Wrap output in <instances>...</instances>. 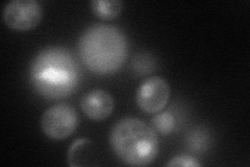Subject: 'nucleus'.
I'll list each match as a JSON object with an SVG mask.
<instances>
[{"instance_id":"7ed1b4c3","label":"nucleus","mask_w":250,"mask_h":167,"mask_svg":"<svg viewBox=\"0 0 250 167\" xmlns=\"http://www.w3.org/2000/svg\"><path fill=\"white\" fill-rule=\"evenodd\" d=\"M109 142L115 155L131 166L151 164L160 148L158 133L153 126L135 117H125L116 122Z\"/></svg>"},{"instance_id":"9d476101","label":"nucleus","mask_w":250,"mask_h":167,"mask_svg":"<svg viewBox=\"0 0 250 167\" xmlns=\"http://www.w3.org/2000/svg\"><path fill=\"white\" fill-rule=\"evenodd\" d=\"M167 166H184V167H199L201 164L196 161V159H194L191 156L188 155H182L172 158L170 162L167 164Z\"/></svg>"},{"instance_id":"0eeeda50","label":"nucleus","mask_w":250,"mask_h":167,"mask_svg":"<svg viewBox=\"0 0 250 167\" xmlns=\"http://www.w3.org/2000/svg\"><path fill=\"white\" fill-rule=\"evenodd\" d=\"M81 108L83 112L93 120H104L113 112L114 98L105 90L94 89L82 97Z\"/></svg>"},{"instance_id":"39448f33","label":"nucleus","mask_w":250,"mask_h":167,"mask_svg":"<svg viewBox=\"0 0 250 167\" xmlns=\"http://www.w3.org/2000/svg\"><path fill=\"white\" fill-rule=\"evenodd\" d=\"M43 10L37 0H13L3 9L5 24L16 30L36 27L42 20Z\"/></svg>"},{"instance_id":"423d86ee","label":"nucleus","mask_w":250,"mask_h":167,"mask_svg":"<svg viewBox=\"0 0 250 167\" xmlns=\"http://www.w3.org/2000/svg\"><path fill=\"white\" fill-rule=\"evenodd\" d=\"M170 92L166 79L150 76L139 86L136 93L137 105L146 113H158L168 103Z\"/></svg>"},{"instance_id":"f257e3e1","label":"nucleus","mask_w":250,"mask_h":167,"mask_svg":"<svg viewBox=\"0 0 250 167\" xmlns=\"http://www.w3.org/2000/svg\"><path fill=\"white\" fill-rule=\"evenodd\" d=\"M81 68L73 53L62 46L44 48L29 67V81L40 96L61 99L71 95L80 86Z\"/></svg>"},{"instance_id":"f03ea898","label":"nucleus","mask_w":250,"mask_h":167,"mask_svg":"<svg viewBox=\"0 0 250 167\" xmlns=\"http://www.w3.org/2000/svg\"><path fill=\"white\" fill-rule=\"evenodd\" d=\"M78 52L85 67L93 72L114 73L127 58L128 41L120 28L97 23L83 31Z\"/></svg>"},{"instance_id":"6e6552de","label":"nucleus","mask_w":250,"mask_h":167,"mask_svg":"<svg viewBox=\"0 0 250 167\" xmlns=\"http://www.w3.org/2000/svg\"><path fill=\"white\" fill-rule=\"evenodd\" d=\"M90 4L93 13L104 20L118 17L123 6L121 0H93Z\"/></svg>"},{"instance_id":"20e7f679","label":"nucleus","mask_w":250,"mask_h":167,"mask_svg":"<svg viewBox=\"0 0 250 167\" xmlns=\"http://www.w3.org/2000/svg\"><path fill=\"white\" fill-rule=\"evenodd\" d=\"M80 123L75 109L65 102L47 109L41 117V129L47 137L62 140L71 136Z\"/></svg>"},{"instance_id":"1a4fd4ad","label":"nucleus","mask_w":250,"mask_h":167,"mask_svg":"<svg viewBox=\"0 0 250 167\" xmlns=\"http://www.w3.org/2000/svg\"><path fill=\"white\" fill-rule=\"evenodd\" d=\"M152 126L156 133H160L162 135H168L173 131L175 126L174 116L170 112H163L155 115L152 118Z\"/></svg>"}]
</instances>
